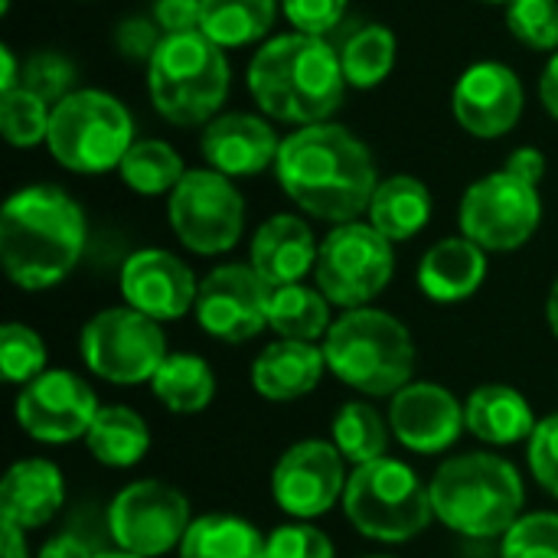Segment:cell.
<instances>
[{"instance_id":"1","label":"cell","mask_w":558,"mask_h":558,"mask_svg":"<svg viewBox=\"0 0 558 558\" xmlns=\"http://www.w3.org/2000/svg\"><path fill=\"white\" fill-rule=\"evenodd\" d=\"M275 173L281 190L314 219L356 222L379 186L369 147L340 124H307L281 141Z\"/></svg>"},{"instance_id":"2","label":"cell","mask_w":558,"mask_h":558,"mask_svg":"<svg viewBox=\"0 0 558 558\" xmlns=\"http://www.w3.org/2000/svg\"><path fill=\"white\" fill-rule=\"evenodd\" d=\"M85 252V213L52 183L16 190L0 213V262L23 291L56 288Z\"/></svg>"},{"instance_id":"3","label":"cell","mask_w":558,"mask_h":558,"mask_svg":"<svg viewBox=\"0 0 558 558\" xmlns=\"http://www.w3.org/2000/svg\"><path fill=\"white\" fill-rule=\"evenodd\" d=\"M248 92L255 105L291 124H324L343 105L347 75L340 52L327 36L284 33L268 39L248 62Z\"/></svg>"},{"instance_id":"4","label":"cell","mask_w":558,"mask_h":558,"mask_svg":"<svg viewBox=\"0 0 558 558\" xmlns=\"http://www.w3.org/2000/svg\"><path fill=\"white\" fill-rule=\"evenodd\" d=\"M428 490L435 517L468 539L504 536L523 517L526 504L520 471L487 451L445 461Z\"/></svg>"},{"instance_id":"5","label":"cell","mask_w":558,"mask_h":558,"mask_svg":"<svg viewBox=\"0 0 558 558\" xmlns=\"http://www.w3.org/2000/svg\"><path fill=\"white\" fill-rule=\"evenodd\" d=\"M324 356L340 383L366 396H396L415 373V343L405 324L376 307H356L333 320Z\"/></svg>"},{"instance_id":"6","label":"cell","mask_w":558,"mask_h":558,"mask_svg":"<svg viewBox=\"0 0 558 558\" xmlns=\"http://www.w3.org/2000/svg\"><path fill=\"white\" fill-rule=\"evenodd\" d=\"M147 92L170 124H209L229 95L226 49L199 29L163 36L147 62Z\"/></svg>"},{"instance_id":"7","label":"cell","mask_w":558,"mask_h":558,"mask_svg":"<svg viewBox=\"0 0 558 558\" xmlns=\"http://www.w3.org/2000/svg\"><path fill=\"white\" fill-rule=\"evenodd\" d=\"M131 144L134 118L108 92L75 88L52 108L46 147L72 173L118 170Z\"/></svg>"},{"instance_id":"8","label":"cell","mask_w":558,"mask_h":558,"mask_svg":"<svg viewBox=\"0 0 558 558\" xmlns=\"http://www.w3.org/2000/svg\"><path fill=\"white\" fill-rule=\"evenodd\" d=\"M343 507L350 523L379 543H409L422 536L435 517L432 490L409 464L392 458L356 468L347 481Z\"/></svg>"},{"instance_id":"9","label":"cell","mask_w":558,"mask_h":558,"mask_svg":"<svg viewBox=\"0 0 558 558\" xmlns=\"http://www.w3.org/2000/svg\"><path fill=\"white\" fill-rule=\"evenodd\" d=\"M396 271L392 242L366 222L337 226L317 252L314 278L330 304L347 311L369 307L386 291Z\"/></svg>"},{"instance_id":"10","label":"cell","mask_w":558,"mask_h":558,"mask_svg":"<svg viewBox=\"0 0 558 558\" xmlns=\"http://www.w3.org/2000/svg\"><path fill=\"white\" fill-rule=\"evenodd\" d=\"M85 366L114 386L150 383L167 353V337L157 320L134 307H108L95 314L82 330Z\"/></svg>"},{"instance_id":"11","label":"cell","mask_w":558,"mask_h":558,"mask_svg":"<svg viewBox=\"0 0 558 558\" xmlns=\"http://www.w3.org/2000/svg\"><path fill=\"white\" fill-rule=\"evenodd\" d=\"M170 229L173 235L196 255H222L229 252L245 229V199L235 183L206 167L186 170V177L170 193Z\"/></svg>"},{"instance_id":"12","label":"cell","mask_w":558,"mask_h":558,"mask_svg":"<svg viewBox=\"0 0 558 558\" xmlns=\"http://www.w3.org/2000/svg\"><path fill=\"white\" fill-rule=\"evenodd\" d=\"M543 219L539 186L507 170L487 173L471 183L461 199V235L477 242L484 252H513L533 239Z\"/></svg>"},{"instance_id":"13","label":"cell","mask_w":558,"mask_h":558,"mask_svg":"<svg viewBox=\"0 0 558 558\" xmlns=\"http://www.w3.org/2000/svg\"><path fill=\"white\" fill-rule=\"evenodd\" d=\"M190 523V500L163 481H137L108 507V533L114 546L141 558H157L180 546Z\"/></svg>"},{"instance_id":"14","label":"cell","mask_w":558,"mask_h":558,"mask_svg":"<svg viewBox=\"0 0 558 558\" xmlns=\"http://www.w3.org/2000/svg\"><path fill=\"white\" fill-rule=\"evenodd\" d=\"M271 291L252 265H219L199 281L193 311L209 337L245 343L268 327Z\"/></svg>"},{"instance_id":"15","label":"cell","mask_w":558,"mask_h":558,"mask_svg":"<svg viewBox=\"0 0 558 558\" xmlns=\"http://www.w3.org/2000/svg\"><path fill=\"white\" fill-rule=\"evenodd\" d=\"M98 409L101 405L82 376L69 369H46L23 386L16 399V422L43 445H69L88 435Z\"/></svg>"},{"instance_id":"16","label":"cell","mask_w":558,"mask_h":558,"mask_svg":"<svg viewBox=\"0 0 558 558\" xmlns=\"http://www.w3.org/2000/svg\"><path fill=\"white\" fill-rule=\"evenodd\" d=\"M347 471H343V454L330 441H301L288 448L275 471H271V494L275 504L298 517V520H314L324 517L340 494H347Z\"/></svg>"},{"instance_id":"17","label":"cell","mask_w":558,"mask_h":558,"mask_svg":"<svg viewBox=\"0 0 558 558\" xmlns=\"http://www.w3.org/2000/svg\"><path fill=\"white\" fill-rule=\"evenodd\" d=\"M454 118L458 124L484 141L504 137L523 118V82L504 62H474L454 85Z\"/></svg>"},{"instance_id":"18","label":"cell","mask_w":558,"mask_h":558,"mask_svg":"<svg viewBox=\"0 0 558 558\" xmlns=\"http://www.w3.org/2000/svg\"><path fill=\"white\" fill-rule=\"evenodd\" d=\"M199 284L173 252L141 248L121 265V298L150 320H177L196 307Z\"/></svg>"},{"instance_id":"19","label":"cell","mask_w":558,"mask_h":558,"mask_svg":"<svg viewBox=\"0 0 558 558\" xmlns=\"http://www.w3.org/2000/svg\"><path fill=\"white\" fill-rule=\"evenodd\" d=\"M392 435L418 454H438L451 448L464 425V405L435 383H409L392 396L389 405Z\"/></svg>"},{"instance_id":"20","label":"cell","mask_w":558,"mask_h":558,"mask_svg":"<svg viewBox=\"0 0 558 558\" xmlns=\"http://www.w3.org/2000/svg\"><path fill=\"white\" fill-rule=\"evenodd\" d=\"M199 150L213 170H219L232 180V177H255V173L275 167L281 141L265 118L232 111V114L213 118L203 128Z\"/></svg>"},{"instance_id":"21","label":"cell","mask_w":558,"mask_h":558,"mask_svg":"<svg viewBox=\"0 0 558 558\" xmlns=\"http://www.w3.org/2000/svg\"><path fill=\"white\" fill-rule=\"evenodd\" d=\"M320 245L314 242V232L298 216H271L252 239V268L262 275L265 284L284 288L304 281V275L317 265Z\"/></svg>"},{"instance_id":"22","label":"cell","mask_w":558,"mask_h":558,"mask_svg":"<svg viewBox=\"0 0 558 558\" xmlns=\"http://www.w3.org/2000/svg\"><path fill=\"white\" fill-rule=\"evenodd\" d=\"M65 504L62 471L52 461H16L0 484V517L20 530L46 526Z\"/></svg>"},{"instance_id":"23","label":"cell","mask_w":558,"mask_h":558,"mask_svg":"<svg viewBox=\"0 0 558 558\" xmlns=\"http://www.w3.org/2000/svg\"><path fill=\"white\" fill-rule=\"evenodd\" d=\"M327 369L324 347L304 340H278L265 347L252 363V386L271 402H294L317 389Z\"/></svg>"},{"instance_id":"24","label":"cell","mask_w":558,"mask_h":558,"mask_svg":"<svg viewBox=\"0 0 558 558\" xmlns=\"http://www.w3.org/2000/svg\"><path fill=\"white\" fill-rule=\"evenodd\" d=\"M487 278V255L468 235L435 242L418 265V288L438 304L468 301Z\"/></svg>"},{"instance_id":"25","label":"cell","mask_w":558,"mask_h":558,"mask_svg":"<svg viewBox=\"0 0 558 558\" xmlns=\"http://www.w3.org/2000/svg\"><path fill=\"white\" fill-rule=\"evenodd\" d=\"M464 425L487 445H517L530 441L536 432L533 409L523 392L510 386H481L464 402Z\"/></svg>"},{"instance_id":"26","label":"cell","mask_w":558,"mask_h":558,"mask_svg":"<svg viewBox=\"0 0 558 558\" xmlns=\"http://www.w3.org/2000/svg\"><path fill=\"white\" fill-rule=\"evenodd\" d=\"M432 219V193L418 177L396 173L379 180L369 203V226L389 242H405L418 235Z\"/></svg>"},{"instance_id":"27","label":"cell","mask_w":558,"mask_h":558,"mask_svg":"<svg viewBox=\"0 0 558 558\" xmlns=\"http://www.w3.org/2000/svg\"><path fill=\"white\" fill-rule=\"evenodd\" d=\"M85 445L105 468H134L150 448V428L137 412L124 405H105L98 409Z\"/></svg>"},{"instance_id":"28","label":"cell","mask_w":558,"mask_h":558,"mask_svg":"<svg viewBox=\"0 0 558 558\" xmlns=\"http://www.w3.org/2000/svg\"><path fill=\"white\" fill-rule=\"evenodd\" d=\"M150 389L173 415H196L209 409L216 396V376L206 360L193 353H170L154 373Z\"/></svg>"},{"instance_id":"29","label":"cell","mask_w":558,"mask_h":558,"mask_svg":"<svg viewBox=\"0 0 558 558\" xmlns=\"http://www.w3.org/2000/svg\"><path fill=\"white\" fill-rule=\"evenodd\" d=\"M278 16L275 0H203L199 33L222 49L258 43Z\"/></svg>"},{"instance_id":"30","label":"cell","mask_w":558,"mask_h":558,"mask_svg":"<svg viewBox=\"0 0 558 558\" xmlns=\"http://www.w3.org/2000/svg\"><path fill=\"white\" fill-rule=\"evenodd\" d=\"M180 558H265V539L248 520L213 513L190 523Z\"/></svg>"},{"instance_id":"31","label":"cell","mask_w":558,"mask_h":558,"mask_svg":"<svg viewBox=\"0 0 558 558\" xmlns=\"http://www.w3.org/2000/svg\"><path fill=\"white\" fill-rule=\"evenodd\" d=\"M268 327L281 340H304L314 343L317 337H327L330 330V301L320 288L307 284H284L271 291L268 307Z\"/></svg>"},{"instance_id":"32","label":"cell","mask_w":558,"mask_h":558,"mask_svg":"<svg viewBox=\"0 0 558 558\" xmlns=\"http://www.w3.org/2000/svg\"><path fill=\"white\" fill-rule=\"evenodd\" d=\"M337 52H340L347 85L376 88L389 78V72L396 65V36H392V29H386L379 23H363L343 39V46Z\"/></svg>"},{"instance_id":"33","label":"cell","mask_w":558,"mask_h":558,"mask_svg":"<svg viewBox=\"0 0 558 558\" xmlns=\"http://www.w3.org/2000/svg\"><path fill=\"white\" fill-rule=\"evenodd\" d=\"M124 186H131L141 196H160L173 193L177 183L186 177L180 154L167 141H134L118 167Z\"/></svg>"},{"instance_id":"34","label":"cell","mask_w":558,"mask_h":558,"mask_svg":"<svg viewBox=\"0 0 558 558\" xmlns=\"http://www.w3.org/2000/svg\"><path fill=\"white\" fill-rule=\"evenodd\" d=\"M333 445L343 454V461H353L356 468L373 464L386 458L389 448V425L383 415L366 402H347L333 418Z\"/></svg>"},{"instance_id":"35","label":"cell","mask_w":558,"mask_h":558,"mask_svg":"<svg viewBox=\"0 0 558 558\" xmlns=\"http://www.w3.org/2000/svg\"><path fill=\"white\" fill-rule=\"evenodd\" d=\"M52 105L20 88L0 92V131L13 147H36L49 137Z\"/></svg>"},{"instance_id":"36","label":"cell","mask_w":558,"mask_h":558,"mask_svg":"<svg viewBox=\"0 0 558 558\" xmlns=\"http://www.w3.org/2000/svg\"><path fill=\"white\" fill-rule=\"evenodd\" d=\"M0 366L3 379L13 386H26L46 373V347L36 330L26 324H3L0 330Z\"/></svg>"},{"instance_id":"37","label":"cell","mask_w":558,"mask_h":558,"mask_svg":"<svg viewBox=\"0 0 558 558\" xmlns=\"http://www.w3.org/2000/svg\"><path fill=\"white\" fill-rule=\"evenodd\" d=\"M20 85L56 108L62 98H69L75 92L72 88L75 85V65L62 52H56V49H39V52H33L23 62Z\"/></svg>"},{"instance_id":"38","label":"cell","mask_w":558,"mask_h":558,"mask_svg":"<svg viewBox=\"0 0 558 558\" xmlns=\"http://www.w3.org/2000/svg\"><path fill=\"white\" fill-rule=\"evenodd\" d=\"M507 26L530 49H558V0H510Z\"/></svg>"},{"instance_id":"39","label":"cell","mask_w":558,"mask_h":558,"mask_svg":"<svg viewBox=\"0 0 558 558\" xmlns=\"http://www.w3.org/2000/svg\"><path fill=\"white\" fill-rule=\"evenodd\" d=\"M504 558H558V513H523L504 533Z\"/></svg>"},{"instance_id":"40","label":"cell","mask_w":558,"mask_h":558,"mask_svg":"<svg viewBox=\"0 0 558 558\" xmlns=\"http://www.w3.org/2000/svg\"><path fill=\"white\" fill-rule=\"evenodd\" d=\"M265 558H333V543L307 523L278 526L265 539Z\"/></svg>"},{"instance_id":"41","label":"cell","mask_w":558,"mask_h":558,"mask_svg":"<svg viewBox=\"0 0 558 558\" xmlns=\"http://www.w3.org/2000/svg\"><path fill=\"white\" fill-rule=\"evenodd\" d=\"M530 471L543 490L558 497V415L536 422L530 435Z\"/></svg>"},{"instance_id":"42","label":"cell","mask_w":558,"mask_h":558,"mask_svg":"<svg viewBox=\"0 0 558 558\" xmlns=\"http://www.w3.org/2000/svg\"><path fill=\"white\" fill-rule=\"evenodd\" d=\"M281 10L298 33L327 36L330 29L340 26L347 13V0H281Z\"/></svg>"},{"instance_id":"43","label":"cell","mask_w":558,"mask_h":558,"mask_svg":"<svg viewBox=\"0 0 558 558\" xmlns=\"http://www.w3.org/2000/svg\"><path fill=\"white\" fill-rule=\"evenodd\" d=\"M163 39V29L150 16H124L114 29V46L131 62H150Z\"/></svg>"},{"instance_id":"44","label":"cell","mask_w":558,"mask_h":558,"mask_svg":"<svg viewBox=\"0 0 558 558\" xmlns=\"http://www.w3.org/2000/svg\"><path fill=\"white\" fill-rule=\"evenodd\" d=\"M199 13H203V0H157L154 3V20L163 29V36L199 29Z\"/></svg>"},{"instance_id":"45","label":"cell","mask_w":558,"mask_h":558,"mask_svg":"<svg viewBox=\"0 0 558 558\" xmlns=\"http://www.w3.org/2000/svg\"><path fill=\"white\" fill-rule=\"evenodd\" d=\"M101 553L82 536V533H72V530H65V533H59V536H52L46 546H43V553L39 558H98Z\"/></svg>"},{"instance_id":"46","label":"cell","mask_w":558,"mask_h":558,"mask_svg":"<svg viewBox=\"0 0 558 558\" xmlns=\"http://www.w3.org/2000/svg\"><path fill=\"white\" fill-rule=\"evenodd\" d=\"M504 170L513 173V177H520V180H526V183H536L539 186V180L546 177V157H543L539 147H517L510 154V160H507Z\"/></svg>"},{"instance_id":"47","label":"cell","mask_w":558,"mask_h":558,"mask_svg":"<svg viewBox=\"0 0 558 558\" xmlns=\"http://www.w3.org/2000/svg\"><path fill=\"white\" fill-rule=\"evenodd\" d=\"M539 98H543V108L558 121V49L553 52L549 65L543 69V78H539Z\"/></svg>"},{"instance_id":"48","label":"cell","mask_w":558,"mask_h":558,"mask_svg":"<svg viewBox=\"0 0 558 558\" xmlns=\"http://www.w3.org/2000/svg\"><path fill=\"white\" fill-rule=\"evenodd\" d=\"M0 530H3V558H29L26 553V530H20V526H13V523H0Z\"/></svg>"},{"instance_id":"49","label":"cell","mask_w":558,"mask_h":558,"mask_svg":"<svg viewBox=\"0 0 558 558\" xmlns=\"http://www.w3.org/2000/svg\"><path fill=\"white\" fill-rule=\"evenodd\" d=\"M0 92H10V88H20V75H16V59H13V49L10 46H0Z\"/></svg>"},{"instance_id":"50","label":"cell","mask_w":558,"mask_h":558,"mask_svg":"<svg viewBox=\"0 0 558 558\" xmlns=\"http://www.w3.org/2000/svg\"><path fill=\"white\" fill-rule=\"evenodd\" d=\"M546 317H549L553 333L558 337V278H556V284H553V291H549V301H546Z\"/></svg>"},{"instance_id":"51","label":"cell","mask_w":558,"mask_h":558,"mask_svg":"<svg viewBox=\"0 0 558 558\" xmlns=\"http://www.w3.org/2000/svg\"><path fill=\"white\" fill-rule=\"evenodd\" d=\"M98 558H141V556H134V553H124V549H114V553H101Z\"/></svg>"},{"instance_id":"52","label":"cell","mask_w":558,"mask_h":558,"mask_svg":"<svg viewBox=\"0 0 558 558\" xmlns=\"http://www.w3.org/2000/svg\"><path fill=\"white\" fill-rule=\"evenodd\" d=\"M484 3H510V0H484Z\"/></svg>"},{"instance_id":"53","label":"cell","mask_w":558,"mask_h":558,"mask_svg":"<svg viewBox=\"0 0 558 558\" xmlns=\"http://www.w3.org/2000/svg\"><path fill=\"white\" fill-rule=\"evenodd\" d=\"M366 558H389V556H366Z\"/></svg>"}]
</instances>
